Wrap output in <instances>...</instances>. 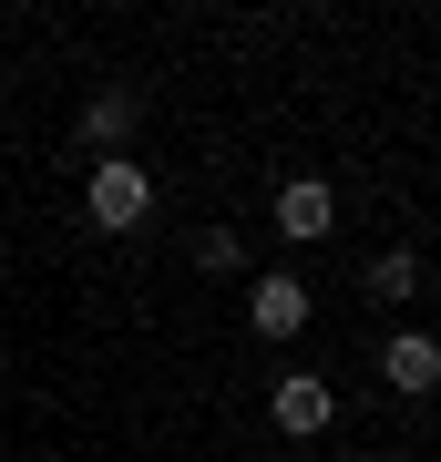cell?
I'll list each match as a JSON object with an SVG mask.
<instances>
[{
  "label": "cell",
  "mask_w": 441,
  "mask_h": 462,
  "mask_svg": "<svg viewBox=\"0 0 441 462\" xmlns=\"http://www.w3.org/2000/svg\"><path fill=\"white\" fill-rule=\"evenodd\" d=\"M267 216H278L288 247H318V236L339 226V185H328V175H288L278 196H267Z\"/></svg>",
  "instance_id": "cell-5"
},
{
  "label": "cell",
  "mask_w": 441,
  "mask_h": 462,
  "mask_svg": "<svg viewBox=\"0 0 441 462\" xmlns=\"http://www.w3.org/2000/svg\"><path fill=\"white\" fill-rule=\"evenodd\" d=\"M349 462H400V452H349Z\"/></svg>",
  "instance_id": "cell-9"
},
{
  "label": "cell",
  "mask_w": 441,
  "mask_h": 462,
  "mask_svg": "<svg viewBox=\"0 0 441 462\" xmlns=\"http://www.w3.org/2000/svg\"><path fill=\"white\" fill-rule=\"evenodd\" d=\"M308 319H318V288L298 278V267H267V278H246V329L257 339H308Z\"/></svg>",
  "instance_id": "cell-2"
},
{
  "label": "cell",
  "mask_w": 441,
  "mask_h": 462,
  "mask_svg": "<svg viewBox=\"0 0 441 462\" xmlns=\"http://www.w3.org/2000/svg\"><path fill=\"white\" fill-rule=\"evenodd\" d=\"M431 431H441V401H431Z\"/></svg>",
  "instance_id": "cell-10"
},
{
  "label": "cell",
  "mask_w": 441,
  "mask_h": 462,
  "mask_svg": "<svg viewBox=\"0 0 441 462\" xmlns=\"http://www.w3.org/2000/svg\"><path fill=\"white\" fill-rule=\"evenodd\" d=\"M144 216H154V165H133V154H103V165H82V226L133 236Z\"/></svg>",
  "instance_id": "cell-1"
},
{
  "label": "cell",
  "mask_w": 441,
  "mask_h": 462,
  "mask_svg": "<svg viewBox=\"0 0 441 462\" xmlns=\"http://www.w3.org/2000/svg\"><path fill=\"white\" fill-rule=\"evenodd\" d=\"M421 278H431V267H421V247H380V257L360 267V288L380 298V309H410V298H421Z\"/></svg>",
  "instance_id": "cell-7"
},
{
  "label": "cell",
  "mask_w": 441,
  "mask_h": 462,
  "mask_svg": "<svg viewBox=\"0 0 441 462\" xmlns=\"http://www.w3.org/2000/svg\"><path fill=\"white\" fill-rule=\"evenodd\" d=\"M380 380H390L400 401H441V339L431 329H390L380 339Z\"/></svg>",
  "instance_id": "cell-6"
},
{
  "label": "cell",
  "mask_w": 441,
  "mask_h": 462,
  "mask_svg": "<svg viewBox=\"0 0 441 462\" xmlns=\"http://www.w3.org/2000/svg\"><path fill=\"white\" fill-rule=\"evenodd\" d=\"M267 421H278V442H328V421H339V391H328L318 370H288L278 391H267Z\"/></svg>",
  "instance_id": "cell-3"
},
{
  "label": "cell",
  "mask_w": 441,
  "mask_h": 462,
  "mask_svg": "<svg viewBox=\"0 0 441 462\" xmlns=\"http://www.w3.org/2000/svg\"><path fill=\"white\" fill-rule=\"evenodd\" d=\"M196 267H206V278H236V267H246V236L236 226H206L196 236Z\"/></svg>",
  "instance_id": "cell-8"
},
{
  "label": "cell",
  "mask_w": 441,
  "mask_h": 462,
  "mask_svg": "<svg viewBox=\"0 0 441 462\" xmlns=\"http://www.w3.org/2000/svg\"><path fill=\"white\" fill-rule=\"evenodd\" d=\"M133 124H144V93L103 83V93H82V124H72V144L103 165V154H133Z\"/></svg>",
  "instance_id": "cell-4"
}]
</instances>
